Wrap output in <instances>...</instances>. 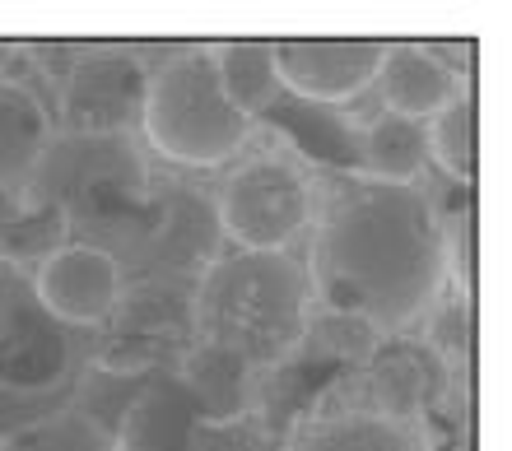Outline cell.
Segmentation results:
<instances>
[{
  "mask_svg": "<svg viewBox=\"0 0 512 451\" xmlns=\"http://www.w3.org/2000/svg\"><path fill=\"white\" fill-rule=\"evenodd\" d=\"M382 98V112L405 121H419L429 126L443 107H452L471 84L461 80V70L452 61L424 47V42H387V56L378 66V80H373Z\"/></svg>",
  "mask_w": 512,
  "mask_h": 451,
  "instance_id": "cell-9",
  "label": "cell"
},
{
  "mask_svg": "<svg viewBox=\"0 0 512 451\" xmlns=\"http://www.w3.org/2000/svg\"><path fill=\"white\" fill-rule=\"evenodd\" d=\"M10 75H14V47L0 42V80H10Z\"/></svg>",
  "mask_w": 512,
  "mask_h": 451,
  "instance_id": "cell-20",
  "label": "cell"
},
{
  "mask_svg": "<svg viewBox=\"0 0 512 451\" xmlns=\"http://www.w3.org/2000/svg\"><path fill=\"white\" fill-rule=\"evenodd\" d=\"M308 266L289 252H229L201 270L191 293V331L201 345H219L256 372L280 368L312 326Z\"/></svg>",
  "mask_w": 512,
  "mask_h": 451,
  "instance_id": "cell-2",
  "label": "cell"
},
{
  "mask_svg": "<svg viewBox=\"0 0 512 451\" xmlns=\"http://www.w3.org/2000/svg\"><path fill=\"white\" fill-rule=\"evenodd\" d=\"M140 131L177 168H224L252 140V117H243L233 98L219 84L215 52L187 47L168 56L145 89L140 107Z\"/></svg>",
  "mask_w": 512,
  "mask_h": 451,
  "instance_id": "cell-3",
  "label": "cell"
},
{
  "mask_svg": "<svg viewBox=\"0 0 512 451\" xmlns=\"http://www.w3.org/2000/svg\"><path fill=\"white\" fill-rule=\"evenodd\" d=\"M33 298L61 326H108L126 298V270L94 242H66L33 270Z\"/></svg>",
  "mask_w": 512,
  "mask_h": 451,
  "instance_id": "cell-7",
  "label": "cell"
},
{
  "mask_svg": "<svg viewBox=\"0 0 512 451\" xmlns=\"http://www.w3.org/2000/svg\"><path fill=\"white\" fill-rule=\"evenodd\" d=\"M201 410L182 382H145L122 414L117 451H201Z\"/></svg>",
  "mask_w": 512,
  "mask_h": 451,
  "instance_id": "cell-13",
  "label": "cell"
},
{
  "mask_svg": "<svg viewBox=\"0 0 512 451\" xmlns=\"http://www.w3.org/2000/svg\"><path fill=\"white\" fill-rule=\"evenodd\" d=\"M70 377V335L33 293H0V391L47 396Z\"/></svg>",
  "mask_w": 512,
  "mask_h": 451,
  "instance_id": "cell-8",
  "label": "cell"
},
{
  "mask_svg": "<svg viewBox=\"0 0 512 451\" xmlns=\"http://www.w3.org/2000/svg\"><path fill=\"white\" fill-rule=\"evenodd\" d=\"M210 52H215L219 84H224V93L233 98V107L252 121L261 117V112H270L275 93H280L270 42H219Z\"/></svg>",
  "mask_w": 512,
  "mask_h": 451,
  "instance_id": "cell-17",
  "label": "cell"
},
{
  "mask_svg": "<svg viewBox=\"0 0 512 451\" xmlns=\"http://www.w3.org/2000/svg\"><path fill=\"white\" fill-rule=\"evenodd\" d=\"M452 275V238L424 186L350 177L317 191L308 284L317 312L405 335L429 321Z\"/></svg>",
  "mask_w": 512,
  "mask_h": 451,
  "instance_id": "cell-1",
  "label": "cell"
},
{
  "mask_svg": "<svg viewBox=\"0 0 512 451\" xmlns=\"http://www.w3.org/2000/svg\"><path fill=\"white\" fill-rule=\"evenodd\" d=\"M177 382L191 396V405L201 410V424H243L256 405V368L219 345L191 340L182 363H177Z\"/></svg>",
  "mask_w": 512,
  "mask_h": 451,
  "instance_id": "cell-11",
  "label": "cell"
},
{
  "mask_svg": "<svg viewBox=\"0 0 512 451\" xmlns=\"http://www.w3.org/2000/svg\"><path fill=\"white\" fill-rule=\"evenodd\" d=\"M215 210L233 252H289L317 219V182L289 149H256L224 177Z\"/></svg>",
  "mask_w": 512,
  "mask_h": 451,
  "instance_id": "cell-4",
  "label": "cell"
},
{
  "mask_svg": "<svg viewBox=\"0 0 512 451\" xmlns=\"http://www.w3.org/2000/svg\"><path fill=\"white\" fill-rule=\"evenodd\" d=\"M424 140H429V163H438L452 182L471 186L480 173V103H475V89H466L452 107H443L424 126Z\"/></svg>",
  "mask_w": 512,
  "mask_h": 451,
  "instance_id": "cell-18",
  "label": "cell"
},
{
  "mask_svg": "<svg viewBox=\"0 0 512 451\" xmlns=\"http://www.w3.org/2000/svg\"><path fill=\"white\" fill-rule=\"evenodd\" d=\"M359 159H364V177L387 186H419L424 168H429V140L424 126L405 117H382L359 126Z\"/></svg>",
  "mask_w": 512,
  "mask_h": 451,
  "instance_id": "cell-15",
  "label": "cell"
},
{
  "mask_svg": "<svg viewBox=\"0 0 512 451\" xmlns=\"http://www.w3.org/2000/svg\"><path fill=\"white\" fill-rule=\"evenodd\" d=\"M149 70L131 47H89L61 84V121L80 135L140 126Z\"/></svg>",
  "mask_w": 512,
  "mask_h": 451,
  "instance_id": "cell-5",
  "label": "cell"
},
{
  "mask_svg": "<svg viewBox=\"0 0 512 451\" xmlns=\"http://www.w3.org/2000/svg\"><path fill=\"white\" fill-rule=\"evenodd\" d=\"M419 428L396 424L387 414L359 410H303L289 424L284 451H419Z\"/></svg>",
  "mask_w": 512,
  "mask_h": 451,
  "instance_id": "cell-12",
  "label": "cell"
},
{
  "mask_svg": "<svg viewBox=\"0 0 512 451\" xmlns=\"http://www.w3.org/2000/svg\"><path fill=\"white\" fill-rule=\"evenodd\" d=\"M0 433H5V428H0Z\"/></svg>",
  "mask_w": 512,
  "mask_h": 451,
  "instance_id": "cell-21",
  "label": "cell"
},
{
  "mask_svg": "<svg viewBox=\"0 0 512 451\" xmlns=\"http://www.w3.org/2000/svg\"><path fill=\"white\" fill-rule=\"evenodd\" d=\"M0 451H117L112 428L89 410H56L33 424L5 428Z\"/></svg>",
  "mask_w": 512,
  "mask_h": 451,
  "instance_id": "cell-19",
  "label": "cell"
},
{
  "mask_svg": "<svg viewBox=\"0 0 512 451\" xmlns=\"http://www.w3.org/2000/svg\"><path fill=\"white\" fill-rule=\"evenodd\" d=\"M275 80L303 103H354L373 89L387 42L378 38H284L270 42Z\"/></svg>",
  "mask_w": 512,
  "mask_h": 451,
  "instance_id": "cell-6",
  "label": "cell"
},
{
  "mask_svg": "<svg viewBox=\"0 0 512 451\" xmlns=\"http://www.w3.org/2000/svg\"><path fill=\"white\" fill-rule=\"evenodd\" d=\"M364 386L373 396L364 410L419 428L438 396V354L415 340H378V349L364 359Z\"/></svg>",
  "mask_w": 512,
  "mask_h": 451,
  "instance_id": "cell-10",
  "label": "cell"
},
{
  "mask_svg": "<svg viewBox=\"0 0 512 451\" xmlns=\"http://www.w3.org/2000/svg\"><path fill=\"white\" fill-rule=\"evenodd\" d=\"M56 121L33 84L19 75L0 80V186H24L47 159Z\"/></svg>",
  "mask_w": 512,
  "mask_h": 451,
  "instance_id": "cell-14",
  "label": "cell"
},
{
  "mask_svg": "<svg viewBox=\"0 0 512 451\" xmlns=\"http://www.w3.org/2000/svg\"><path fill=\"white\" fill-rule=\"evenodd\" d=\"M70 242V214L61 200H24L0 224V261L14 270H33Z\"/></svg>",
  "mask_w": 512,
  "mask_h": 451,
  "instance_id": "cell-16",
  "label": "cell"
}]
</instances>
